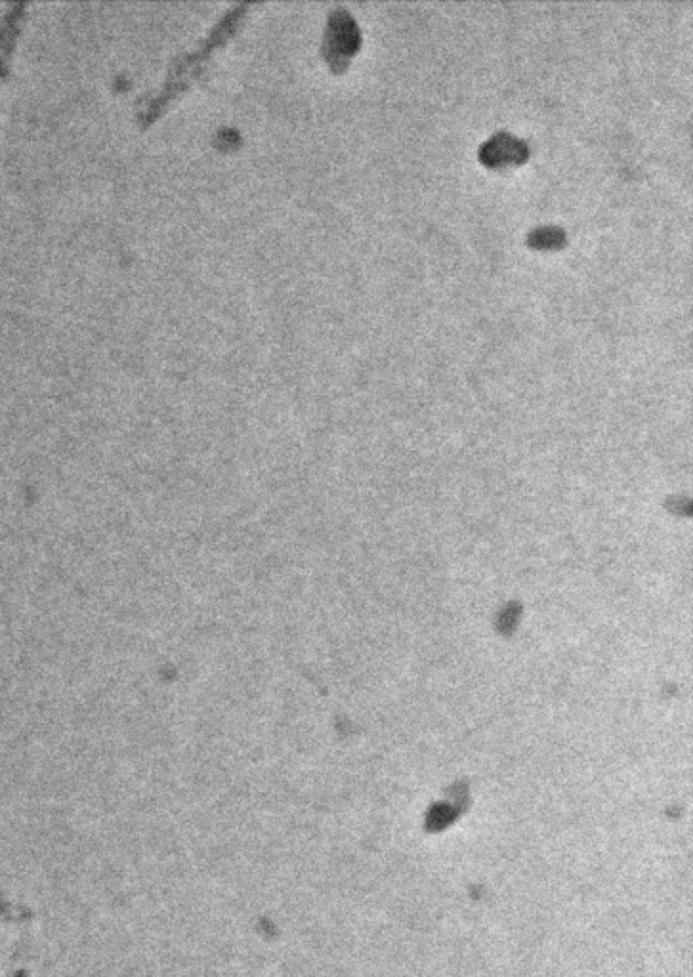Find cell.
I'll use <instances>...</instances> for the list:
<instances>
[{"label":"cell","mask_w":693,"mask_h":977,"mask_svg":"<svg viewBox=\"0 0 693 977\" xmlns=\"http://www.w3.org/2000/svg\"><path fill=\"white\" fill-rule=\"evenodd\" d=\"M359 42L361 37H359L356 21L352 20V16L346 10L336 8L331 14V23L325 41V56L329 58V63L335 69H342L348 63V58L356 52Z\"/></svg>","instance_id":"6da1fadb"},{"label":"cell","mask_w":693,"mask_h":977,"mask_svg":"<svg viewBox=\"0 0 693 977\" xmlns=\"http://www.w3.org/2000/svg\"><path fill=\"white\" fill-rule=\"evenodd\" d=\"M527 155H529L527 144L524 140L512 136L510 132H497L480 147V159L489 167H501L506 163H522Z\"/></svg>","instance_id":"7a4b0ae2"},{"label":"cell","mask_w":693,"mask_h":977,"mask_svg":"<svg viewBox=\"0 0 693 977\" xmlns=\"http://www.w3.org/2000/svg\"><path fill=\"white\" fill-rule=\"evenodd\" d=\"M527 243L537 249H550V247H560L566 243V231L558 226H541V228L531 229L527 235Z\"/></svg>","instance_id":"3957f363"}]
</instances>
